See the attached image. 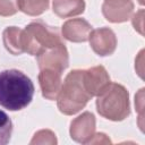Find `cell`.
Masks as SVG:
<instances>
[{
  "instance_id": "cell-1",
  "label": "cell",
  "mask_w": 145,
  "mask_h": 145,
  "mask_svg": "<svg viewBox=\"0 0 145 145\" xmlns=\"http://www.w3.org/2000/svg\"><path fill=\"white\" fill-rule=\"evenodd\" d=\"M34 85L29 77L18 69L0 71V105L9 111H19L33 100Z\"/></svg>"
},
{
  "instance_id": "cell-2",
  "label": "cell",
  "mask_w": 145,
  "mask_h": 145,
  "mask_svg": "<svg viewBox=\"0 0 145 145\" xmlns=\"http://www.w3.org/2000/svg\"><path fill=\"white\" fill-rule=\"evenodd\" d=\"M92 99L86 91L83 80V70H71L65 78L57 96V104L60 112L71 116L80 111Z\"/></svg>"
},
{
  "instance_id": "cell-3",
  "label": "cell",
  "mask_w": 145,
  "mask_h": 145,
  "mask_svg": "<svg viewBox=\"0 0 145 145\" xmlns=\"http://www.w3.org/2000/svg\"><path fill=\"white\" fill-rule=\"evenodd\" d=\"M97 112L112 121H121L130 113L128 91L120 84L110 83L108 87L97 95Z\"/></svg>"
},
{
  "instance_id": "cell-4",
  "label": "cell",
  "mask_w": 145,
  "mask_h": 145,
  "mask_svg": "<svg viewBox=\"0 0 145 145\" xmlns=\"http://www.w3.org/2000/svg\"><path fill=\"white\" fill-rule=\"evenodd\" d=\"M63 43L57 27L43 20L32 22L23 29V50L32 56H39L44 50Z\"/></svg>"
},
{
  "instance_id": "cell-5",
  "label": "cell",
  "mask_w": 145,
  "mask_h": 145,
  "mask_svg": "<svg viewBox=\"0 0 145 145\" xmlns=\"http://www.w3.org/2000/svg\"><path fill=\"white\" fill-rule=\"evenodd\" d=\"M39 68H50L58 71H63L69 63L68 52L63 43L58 44L56 46L49 48L36 56Z\"/></svg>"
},
{
  "instance_id": "cell-6",
  "label": "cell",
  "mask_w": 145,
  "mask_h": 145,
  "mask_svg": "<svg viewBox=\"0 0 145 145\" xmlns=\"http://www.w3.org/2000/svg\"><path fill=\"white\" fill-rule=\"evenodd\" d=\"M88 40L93 51L101 57L112 54L117 48L116 34L108 27H101L92 31Z\"/></svg>"
},
{
  "instance_id": "cell-7",
  "label": "cell",
  "mask_w": 145,
  "mask_h": 145,
  "mask_svg": "<svg viewBox=\"0 0 145 145\" xmlns=\"http://www.w3.org/2000/svg\"><path fill=\"white\" fill-rule=\"evenodd\" d=\"M95 134V117L91 112H84L70 123V136L74 140L88 144Z\"/></svg>"
},
{
  "instance_id": "cell-8",
  "label": "cell",
  "mask_w": 145,
  "mask_h": 145,
  "mask_svg": "<svg viewBox=\"0 0 145 145\" xmlns=\"http://www.w3.org/2000/svg\"><path fill=\"white\" fill-rule=\"evenodd\" d=\"M83 80L86 91L92 97L101 94L111 83L110 77L103 66H96L83 70Z\"/></svg>"
},
{
  "instance_id": "cell-9",
  "label": "cell",
  "mask_w": 145,
  "mask_h": 145,
  "mask_svg": "<svg viewBox=\"0 0 145 145\" xmlns=\"http://www.w3.org/2000/svg\"><path fill=\"white\" fill-rule=\"evenodd\" d=\"M134 9L131 0H104L102 12L111 23H122L129 19Z\"/></svg>"
},
{
  "instance_id": "cell-10",
  "label": "cell",
  "mask_w": 145,
  "mask_h": 145,
  "mask_svg": "<svg viewBox=\"0 0 145 145\" xmlns=\"http://www.w3.org/2000/svg\"><path fill=\"white\" fill-rule=\"evenodd\" d=\"M61 71L43 68L40 69L39 82L42 89L43 97L48 100H57V96L61 88Z\"/></svg>"
},
{
  "instance_id": "cell-11",
  "label": "cell",
  "mask_w": 145,
  "mask_h": 145,
  "mask_svg": "<svg viewBox=\"0 0 145 145\" xmlns=\"http://www.w3.org/2000/svg\"><path fill=\"white\" fill-rule=\"evenodd\" d=\"M92 32V25L83 18L67 20L62 26V35L70 42H85Z\"/></svg>"
},
{
  "instance_id": "cell-12",
  "label": "cell",
  "mask_w": 145,
  "mask_h": 145,
  "mask_svg": "<svg viewBox=\"0 0 145 145\" xmlns=\"http://www.w3.org/2000/svg\"><path fill=\"white\" fill-rule=\"evenodd\" d=\"M53 12L60 18L72 17L85 10L84 0H53Z\"/></svg>"
},
{
  "instance_id": "cell-13",
  "label": "cell",
  "mask_w": 145,
  "mask_h": 145,
  "mask_svg": "<svg viewBox=\"0 0 145 145\" xmlns=\"http://www.w3.org/2000/svg\"><path fill=\"white\" fill-rule=\"evenodd\" d=\"M3 45L8 52L14 56H19L24 52L23 50V29L16 26L7 27L2 34Z\"/></svg>"
},
{
  "instance_id": "cell-14",
  "label": "cell",
  "mask_w": 145,
  "mask_h": 145,
  "mask_svg": "<svg viewBox=\"0 0 145 145\" xmlns=\"http://www.w3.org/2000/svg\"><path fill=\"white\" fill-rule=\"evenodd\" d=\"M18 10L29 16H39L49 8V0H17Z\"/></svg>"
},
{
  "instance_id": "cell-15",
  "label": "cell",
  "mask_w": 145,
  "mask_h": 145,
  "mask_svg": "<svg viewBox=\"0 0 145 145\" xmlns=\"http://www.w3.org/2000/svg\"><path fill=\"white\" fill-rule=\"evenodd\" d=\"M12 134V121L9 116L0 109V145L9 143Z\"/></svg>"
},
{
  "instance_id": "cell-16",
  "label": "cell",
  "mask_w": 145,
  "mask_h": 145,
  "mask_svg": "<svg viewBox=\"0 0 145 145\" xmlns=\"http://www.w3.org/2000/svg\"><path fill=\"white\" fill-rule=\"evenodd\" d=\"M56 144V135L51 130H40L37 131L33 139L31 140V144Z\"/></svg>"
},
{
  "instance_id": "cell-17",
  "label": "cell",
  "mask_w": 145,
  "mask_h": 145,
  "mask_svg": "<svg viewBox=\"0 0 145 145\" xmlns=\"http://www.w3.org/2000/svg\"><path fill=\"white\" fill-rule=\"evenodd\" d=\"M17 10V0H0V16H11Z\"/></svg>"
},
{
  "instance_id": "cell-18",
  "label": "cell",
  "mask_w": 145,
  "mask_h": 145,
  "mask_svg": "<svg viewBox=\"0 0 145 145\" xmlns=\"http://www.w3.org/2000/svg\"><path fill=\"white\" fill-rule=\"evenodd\" d=\"M143 15H144V10L140 9L138 12H136L133 16V25H134L135 29H137L142 35L144 34V32H143Z\"/></svg>"
}]
</instances>
